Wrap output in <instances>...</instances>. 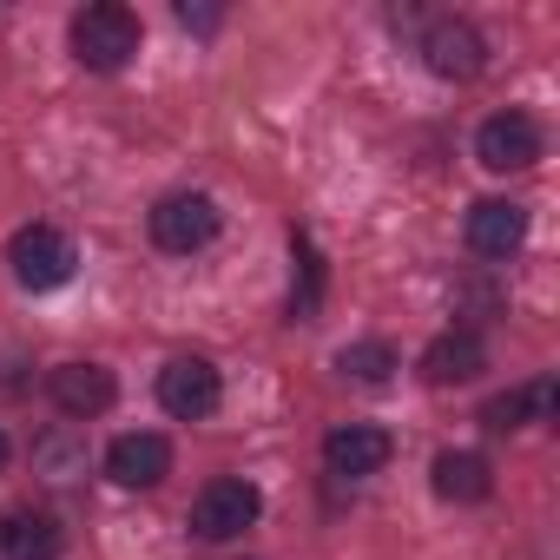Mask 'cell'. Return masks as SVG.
<instances>
[{"label": "cell", "instance_id": "cell-1", "mask_svg": "<svg viewBox=\"0 0 560 560\" xmlns=\"http://www.w3.org/2000/svg\"><path fill=\"white\" fill-rule=\"evenodd\" d=\"M139 54V14L119 8V0H100V8L73 14V60L93 73H119Z\"/></svg>", "mask_w": 560, "mask_h": 560}, {"label": "cell", "instance_id": "cell-2", "mask_svg": "<svg viewBox=\"0 0 560 560\" xmlns=\"http://www.w3.org/2000/svg\"><path fill=\"white\" fill-rule=\"evenodd\" d=\"M8 264H14V277H21L27 291H60L80 257H73L67 231H54V224H27V231H14V244H8Z\"/></svg>", "mask_w": 560, "mask_h": 560}, {"label": "cell", "instance_id": "cell-3", "mask_svg": "<svg viewBox=\"0 0 560 560\" xmlns=\"http://www.w3.org/2000/svg\"><path fill=\"white\" fill-rule=\"evenodd\" d=\"M257 514H264V494H257L250 481L224 475V481H205V488H198V501H191V534L231 540V534H244Z\"/></svg>", "mask_w": 560, "mask_h": 560}, {"label": "cell", "instance_id": "cell-4", "mask_svg": "<svg viewBox=\"0 0 560 560\" xmlns=\"http://www.w3.org/2000/svg\"><path fill=\"white\" fill-rule=\"evenodd\" d=\"M211 237H218V205H211L205 191H172V198H159V211H152V244H159V250L185 257V250H205Z\"/></svg>", "mask_w": 560, "mask_h": 560}, {"label": "cell", "instance_id": "cell-5", "mask_svg": "<svg viewBox=\"0 0 560 560\" xmlns=\"http://www.w3.org/2000/svg\"><path fill=\"white\" fill-rule=\"evenodd\" d=\"M218 370L205 363V357H172L165 370H159V409L165 416H178V422H205L211 409H218Z\"/></svg>", "mask_w": 560, "mask_h": 560}, {"label": "cell", "instance_id": "cell-6", "mask_svg": "<svg viewBox=\"0 0 560 560\" xmlns=\"http://www.w3.org/2000/svg\"><path fill=\"white\" fill-rule=\"evenodd\" d=\"M475 159H481L488 172H527V165L540 159V126H534L527 113H494V119H481V132H475Z\"/></svg>", "mask_w": 560, "mask_h": 560}, {"label": "cell", "instance_id": "cell-7", "mask_svg": "<svg viewBox=\"0 0 560 560\" xmlns=\"http://www.w3.org/2000/svg\"><path fill=\"white\" fill-rule=\"evenodd\" d=\"M422 60H429V73H442V80H475V73L488 67V40H481L468 21H435V27L422 34Z\"/></svg>", "mask_w": 560, "mask_h": 560}, {"label": "cell", "instance_id": "cell-8", "mask_svg": "<svg viewBox=\"0 0 560 560\" xmlns=\"http://www.w3.org/2000/svg\"><path fill=\"white\" fill-rule=\"evenodd\" d=\"M47 396H54V409L60 416H106L113 409V396H119V383H113V370H100V363H60L54 376H47Z\"/></svg>", "mask_w": 560, "mask_h": 560}, {"label": "cell", "instance_id": "cell-9", "mask_svg": "<svg viewBox=\"0 0 560 560\" xmlns=\"http://www.w3.org/2000/svg\"><path fill=\"white\" fill-rule=\"evenodd\" d=\"M389 455H396V442H389L376 422H343V429L324 435V462H330V475H350V481L376 475Z\"/></svg>", "mask_w": 560, "mask_h": 560}, {"label": "cell", "instance_id": "cell-10", "mask_svg": "<svg viewBox=\"0 0 560 560\" xmlns=\"http://www.w3.org/2000/svg\"><path fill=\"white\" fill-rule=\"evenodd\" d=\"M106 475H113L119 488H159V481L172 475V442L152 435V429L119 435V442L106 448Z\"/></svg>", "mask_w": 560, "mask_h": 560}, {"label": "cell", "instance_id": "cell-11", "mask_svg": "<svg viewBox=\"0 0 560 560\" xmlns=\"http://www.w3.org/2000/svg\"><path fill=\"white\" fill-rule=\"evenodd\" d=\"M488 370V343L475 330H442L429 350H422V383L435 389H455V383H475Z\"/></svg>", "mask_w": 560, "mask_h": 560}, {"label": "cell", "instance_id": "cell-12", "mask_svg": "<svg viewBox=\"0 0 560 560\" xmlns=\"http://www.w3.org/2000/svg\"><path fill=\"white\" fill-rule=\"evenodd\" d=\"M521 237H527V211H521L514 198H481V205L468 211V244H475L481 257H514Z\"/></svg>", "mask_w": 560, "mask_h": 560}, {"label": "cell", "instance_id": "cell-13", "mask_svg": "<svg viewBox=\"0 0 560 560\" xmlns=\"http://www.w3.org/2000/svg\"><path fill=\"white\" fill-rule=\"evenodd\" d=\"M429 475H435V494H442V501H462V508L494 494V468H488V455H475V448H442Z\"/></svg>", "mask_w": 560, "mask_h": 560}, {"label": "cell", "instance_id": "cell-14", "mask_svg": "<svg viewBox=\"0 0 560 560\" xmlns=\"http://www.w3.org/2000/svg\"><path fill=\"white\" fill-rule=\"evenodd\" d=\"M60 521L54 514H34V508H21V514H8L0 521V553L8 560H60Z\"/></svg>", "mask_w": 560, "mask_h": 560}, {"label": "cell", "instance_id": "cell-15", "mask_svg": "<svg viewBox=\"0 0 560 560\" xmlns=\"http://www.w3.org/2000/svg\"><path fill=\"white\" fill-rule=\"evenodd\" d=\"M547 416H553V376H534V383H521V389H508V396H494V402L481 409V422H488L494 435L527 429V422H547Z\"/></svg>", "mask_w": 560, "mask_h": 560}, {"label": "cell", "instance_id": "cell-16", "mask_svg": "<svg viewBox=\"0 0 560 560\" xmlns=\"http://www.w3.org/2000/svg\"><path fill=\"white\" fill-rule=\"evenodd\" d=\"M291 250H298V291H291V317L298 324H311L317 317V304H324V257H317V244L298 231L291 237Z\"/></svg>", "mask_w": 560, "mask_h": 560}, {"label": "cell", "instance_id": "cell-17", "mask_svg": "<svg viewBox=\"0 0 560 560\" xmlns=\"http://www.w3.org/2000/svg\"><path fill=\"white\" fill-rule=\"evenodd\" d=\"M337 370L357 376V383H389V376H396V350L370 337V343H350V350L337 357Z\"/></svg>", "mask_w": 560, "mask_h": 560}, {"label": "cell", "instance_id": "cell-18", "mask_svg": "<svg viewBox=\"0 0 560 560\" xmlns=\"http://www.w3.org/2000/svg\"><path fill=\"white\" fill-rule=\"evenodd\" d=\"M178 21H185L191 34H218V21H224V14H218V8H191V0H178Z\"/></svg>", "mask_w": 560, "mask_h": 560}, {"label": "cell", "instance_id": "cell-19", "mask_svg": "<svg viewBox=\"0 0 560 560\" xmlns=\"http://www.w3.org/2000/svg\"><path fill=\"white\" fill-rule=\"evenodd\" d=\"M8 455H14V448H8V435H0V468H8Z\"/></svg>", "mask_w": 560, "mask_h": 560}]
</instances>
